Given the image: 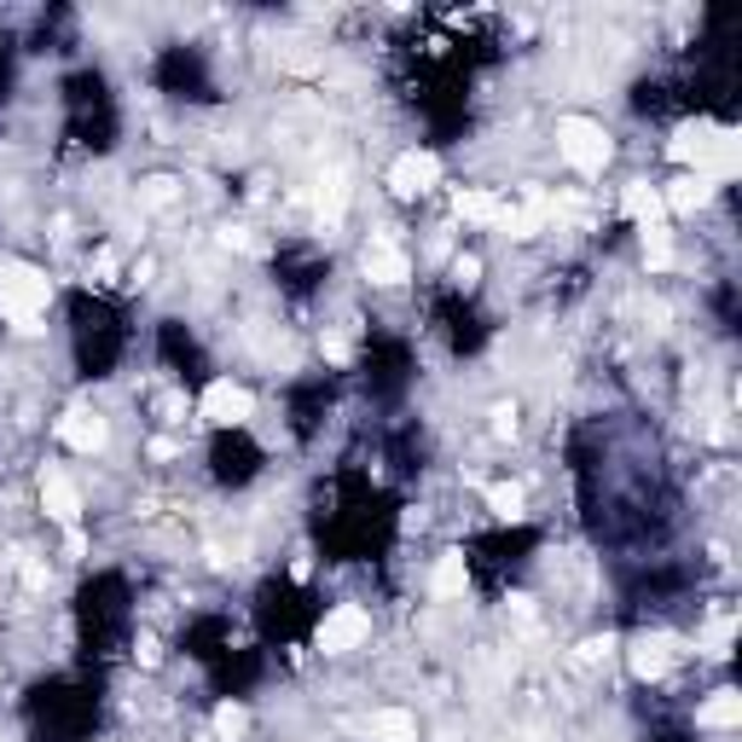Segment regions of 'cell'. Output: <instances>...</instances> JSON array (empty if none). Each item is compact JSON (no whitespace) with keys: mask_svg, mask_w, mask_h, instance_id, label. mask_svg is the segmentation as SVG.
I'll list each match as a JSON object with an SVG mask.
<instances>
[{"mask_svg":"<svg viewBox=\"0 0 742 742\" xmlns=\"http://www.w3.org/2000/svg\"><path fill=\"white\" fill-rule=\"evenodd\" d=\"M621 215L638 227H662L667 221V204H662V186H650V180H627L621 186Z\"/></svg>","mask_w":742,"mask_h":742,"instance_id":"obj_14","label":"cell"},{"mask_svg":"<svg viewBox=\"0 0 742 742\" xmlns=\"http://www.w3.org/2000/svg\"><path fill=\"white\" fill-rule=\"evenodd\" d=\"M452 215H459L464 227H499L504 197L487 192V186H459V192H452Z\"/></svg>","mask_w":742,"mask_h":742,"instance_id":"obj_13","label":"cell"},{"mask_svg":"<svg viewBox=\"0 0 742 742\" xmlns=\"http://www.w3.org/2000/svg\"><path fill=\"white\" fill-rule=\"evenodd\" d=\"M737 145H742L737 128H719V123H702V116H696V123H685L667 140V157L679 163V175H707L714 186H725L742 168Z\"/></svg>","mask_w":742,"mask_h":742,"instance_id":"obj_1","label":"cell"},{"mask_svg":"<svg viewBox=\"0 0 742 742\" xmlns=\"http://www.w3.org/2000/svg\"><path fill=\"white\" fill-rule=\"evenodd\" d=\"M644 232V273H667L673 261H679V244H673V227H638Z\"/></svg>","mask_w":742,"mask_h":742,"instance_id":"obj_17","label":"cell"},{"mask_svg":"<svg viewBox=\"0 0 742 742\" xmlns=\"http://www.w3.org/2000/svg\"><path fill=\"white\" fill-rule=\"evenodd\" d=\"M516 430H522V424H516V407H499V412H494V435H499V442H511Z\"/></svg>","mask_w":742,"mask_h":742,"instance_id":"obj_23","label":"cell"},{"mask_svg":"<svg viewBox=\"0 0 742 742\" xmlns=\"http://www.w3.org/2000/svg\"><path fill=\"white\" fill-rule=\"evenodd\" d=\"M197 418L209 430H244L256 418V389L239 378H209V389L197 395Z\"/></svg>","mask_w":742,"mask_h":742,"instance_id":"obj_5","label":"cell"},{"mask_svg":"<svg viewBox=\"0 0 742 742\" xmlns=\"http://www.w3.org/2000/svg\"><path fill=\"white\" fill-rule=\"evenodd\" d=\"M371 644V610L366 603H331L314 627V650L319 655H354Z\"/></svg>","mask_w":742,"mask_h":742,"instance_id":"obj_4","label":"cell"},{"mask_svg":"<svg viewBox=\"0 0 742 742\" xmlns=\"http://www.w3.org/2000/svg\"><path fill=\"white\" fill-rule=\"evenodd\" d=\"M244 731H250V707L244 702L215 707V742H244Z\"/></svg>","mask_w":742,"mask_h":742,"instance_id":"obj_19","label":"cell"},{"mask_svg":"<svg viewBox=\"0 0 742 742\" xmlns=\"http://www.w3.org/2000/svg\"><path fill=\"white\" fill-rule=\"evenodd\" d=\"M59 442L71 452H81V459H93V452L111 447V418L93 412V407H71L59 418Z\"/></svg>","mask_w":742,"mask_h":742,"instance_id":"obj_8","label":"cell"},{"mask_svg":"<svg viewBox=\"0 0 742 742\" xmlns=\"http://www.w3.org/2000/svg\"><path fill=\"white\" fill-rule=\"evenodd\" d=\"M41 511H47V522H59V528H81V487L64 476L59 464H47L41 470Z\"/></svg>","mask_w":742,"mask_h":742,"instance_id":"obj_10","label":"cell"},{"mask_svg":"<svg viewBox=\"0 0 742 742\" xmlns=\"http://www.w3.org/2000/svg\"><path fill=\"white\" fill-rule=\"evenodd\" d=\"M133 655H140V662H145V667H157V662H163V650H157V638H140V650H133Z\"/></svg>","mask_w":742,"mask_h":742,"instance_id":"obj_25","label":"cell"},{"mask_svg":"<svg viewBox=\"0 0 742 742\" xmlns=\"http://www.w3.org/2000/svg\"><path fill=\"white\" fill-rule=\"evenodd\" d=\"M180 197V180L175 175H151V180H140V204L145 209H168Z\"/></svg>","mask_w":742,"mask_h":742,"instance_id":"obj_20","label":"cell"},{"mask_svg":"<svg viewBox=\"0 0 742 742\" xmlns=\"http://www.w3.org/2000/svg\"><path fill=\"white\" fill-rule=\"evenodd\" d=\"M145 452H151V459H175V452H180V447H175V442H168V435H157V442H151Z\"/></svg>","mask_w":742,"mask_h":742,"instance_id":"obj_26","label":"cell"},{"mask_svg":"<svg viewBox=\"0 0 742 742\" xmlns=\"http://www.w3.org/2000/svg\"><path fill=\"white\" fill-rule=\"evenodd\" d=\"M319 354H325L331 366H348V336H336V331H325V336H319Z\"/></svg>","mask_w":742,"mask_h":742,"instance_id":"obj_21","label":"cell"},{"mask_svg":"<svg viewBox=\"0 0 742 742\" xmlns=\"http://www.w3.org/2000/svg\"><path fill=\"white\" fill-rule=\"evenodd\" d=\"M47 308H53V279L29 261H0V319H12L24 336H41Z\"/></svg>","mask_w":742,"mask_h":742,"instance_id":"obj_2","label":"cell"},{"mask_svg":"<svg viewBox=\"0 0 742 742\" xmlns=\"http://www.w3.org/2000/svg\"><path fill=\"white\" fill-rule=\"evenodd\" d=\"M383 180H389V192L407 197V204H412V197H430L435 186H442V157L412 145V151H400V157L389 163V175H383Z\"/></svg>","mask_w":742,"mask_h":742,"instance_id":"obj_6","label":"cell"},{"mask_svg":"<svg viewBox=\"0 0 742 742\" xmlns=\"http://www.w3.org/2000/svg\"><path fill=\"white\" fill-rule=\"evenodd\" d=\"M580 655H586V662H598V655H615V638H610V632H603V638H586Z\"/></svg>","mask_w":742,"mask_h":742,"instance_id":"obj_24","label":"cell"},{"mask_svg":"<svg viewBox=\"0 0 742 742\" xmlns=\"http://www.w3.org/2000/svg\"><path fill=\"white\" fill-rule=\"evenodd\" d=\"M452 279H459L464 291H470V284L482 279V256H459V261H452Z\"/></svg>","mask_w":742,"mask_h":742,"instance_id":"obj_22","label":"cell"},{"mask_svg":"<svg viewBox=\"0 0 742 742\" xmlns=\"http://www.w3.org/2000/svg\"><path fill=\"white\" fill-rule=\"evenodd\" d=\"M696 725L702 731H737L742 725V690L737 685H719L696 702Z\"/></svg>","mask_w":742,"mask_h":742,"instance_id":"obj_12","label":"cell"},{"mask_svg":"<svg viewBox=\"0 0 742 742\" xmlns=\"http://www.w3.org/2000/svg\"><path fill=\"white\" fill-rule=\"evenodd\" d=\"M556 157H563L575 175H603V168L615 163V133L598 123V116H580V111H568V116H556Z\"/></svg>","mask_w":742,"mask_h":742,"instance_id":"obj_3","label":"cell"},{"mask_svg":"<svg viewBox=\"0 0 742 742\" xmlns=\"http://www.w3.org/2000/svg\"><path fill=\"white\" fill-rule=\"evenodd\" d=\"M673 662H679V644H673L667 632H644V638L627 644V667H632L638 685H662L673 673Z\"/></svg>","mask_w":742,"mask_h":742,"instance_id":"obj_9","label":"cell"},{"mask_svg":"<svg viewBox=\"0 0 742 742\" xmlns=\"http://www.w3.org/2000/svg\"><path fill=\"white\" fill-rule=\"evenodd\" d=\"M360 273H366V284H378V291H400V284L412 279V256L395 239H371L360 250Z\"/></svg>","mask_w":742,"mask_h":742,"instance_id":"obj_7","label":"cell"},{"mask_svg":"<svg viewBox=\"0 0 742 742\" xmlns=\"http://www.w3.org/2000/svg\"><path fill=\"white\" fill-rule=\"evenodd\" d=\"M366 737L371 742H418V719L407 707H378V714L366 719Z\"/></svg>","mask_w":742,"mask_h":742,"instance_id":"obj_15","label":"cell"},{"mask_svg":"<svg viewBox=\"0 0 742 742\" xmlns=\"http://www.w3.org/2000/svg\"><path fill=\"white\" fill-rule=\"evenodd\" d=\"M464 586H470L464 551H442V556H435V575H430V592L435 598H464Z\"/></svg>","mask_w":742,"mask_h":742,"instance_id":"obj_16","label":"cell"},{"mask_svg":"<svg viewBox=\"0 0 742 742\" xmlns=\"http://www.w3.org/2000/svg\"><path fill=\"white\" fill-rule=\"evenodd\" d=\"M487 511H494L499 522H522V516H528V511H522V487L516 482H487Z\"/></svg>","mask_w":742,"mask_h":742,"instance_id":"obj_18","label":"cell"},{"mask_svg":"<svg viewBox=\"0 0 742 742\" xmlns=\"http://www.w3.org/2000/svg\"><path fill=\"white\" fill-rule=\"evenodd\" d=\"M719 197V186L707 180V175H679L673 186H662V204H667V215H702L707 204Z\"/></svg>","mask_w":742,"mask_h":742,"instance_id":"obj_11","label":"cell"}]
</instances>
